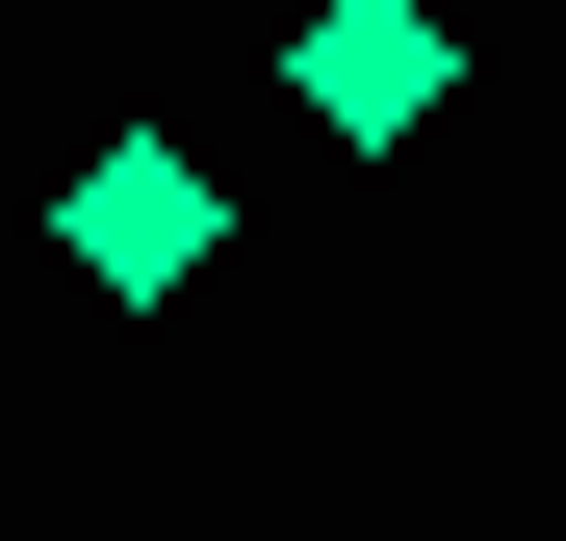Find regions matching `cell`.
Listing matches in <instances>:
<instances>
[{"label": "cell", "mask_w": 566, "mask_h": 541, "mask_svg": "<svg viewBox=\"0 0 566 541\" xmlns=\"http://www.w3.org/2000/svg\"><path fill=\"white\" fill-rule=\"evenodd\" d=\"M438 77H463V0H310V27H283V104H310L335 155H412Z\"/></svg>", "instance_id": "1"}, {"label": "cell", "mask_w": 566, "mask_h": 541, "mask_svg": "<svg viewBox=\"0 0 566 541\" xmlns=\"http://www.w3.org/2000/svg\"><path fill=\"white\" fill-rule=\"evenodd\" d=\"M52 232H77V284H129V310H180V284H207V232H232V207H207V155H180V129H104V155H77V207H52Z\"/></svg>", "instance_id": "2"}]
</instances>
